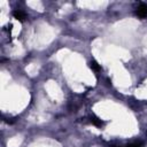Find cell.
<instances>
[{
	"label": "cell",
	"instance_id": "cell-1",
	"mask_svg": "<svg viewBox=\"0 0 147 147\" xmlns=\"http://www.w3.org/2000/svg\"><path fill=\"white\" fill-rule=\"evenodd\" d=\"M136 15L139 18H146L147 17V5L146 3H140L139 7L136 10Z\"/></svg>",
	"mask_w": 147,
	"mask_h": 147
},
{
	"label": "cell",
	"instance_id": "cell-2",
	"mask_svg": "<svg viewBox=\"0 0 147 147\" xmlns=\"http://www.w3.org/2000/svg\"><path fill=\"white\" fill-rule=\"evenodd\" d=\"M13 16H14V18H16V20L20 21V22H24L25 18H26V14H25L24 11L20 10V9L13 11Z\"/></svg>",
	"mask_w": 147,
	"mask_h": 147
},
{
	"label": "cell",
	"instance_id": "cell-3",
	"mask_svg": "<svg viewBox=\"0 0 147 147\" xmlns=\"http://www.w3.org/2000/svg\"><path fill=\"white\" fill-rule=\"evenodd\" d=\"M90 122L94 125V126H96V127H102L103 126V121L102 119H100L98 116H95V115H92L91 117H90Z\"/></svg>",
	"mask_w": 147,
	"mask_h": 147
},
{
	"label": "cell",
	"instance_id": "cell-4",
	"mask_svg": "<svg viewBox=\"0 0 147 147\" xmlns=\"http://www.w3.org/2000/svg\"><path fill=\"white\" fill-rule=\"evenodd\" d=\"M88 65H90V68L92 69V70H94L95 72H99V71H101L102 69H101V67H100V64L96 62V61H91L90 63H88Z\"/></svg>",
	"mask_w": 147,
	"mask_h": 147
},
{
	"label": "cell",
	"instance_id": "cell-5",
	"mask_svg": "<svg viewBox=\"0 0 147 147\" xmlns=\"http://www.w3.org/2000/svg\"><path fill=\"white\" fill-rule=\"evenodd\" d=\"M124 147H141V145L138 144V142H132V144H129V145H126Z\"/></svg>",
	"mask_w": 147,
	"mask_h": 147
}]
</instances>
